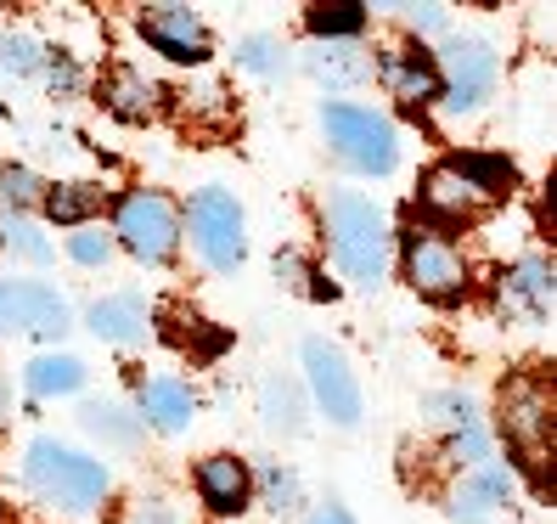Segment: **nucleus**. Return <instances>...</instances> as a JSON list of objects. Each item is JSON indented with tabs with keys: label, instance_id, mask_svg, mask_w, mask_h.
Masks as SVG:
<instances>
[{
	"label": "nucleus",
	"instance_id": "33",
	"mask_svg": "<svg viewBox=\"0 0 557 524\" xmlns=\"http://www.w3.org/2000/svg\"><path fill=\"white\" fill-rule=\"evenodd\" d=\"M445 451H450V463H468V468H479V463H490V456H496V446H490V429H484L479 417L468 423V429H456Z\"/></svg>",
	"mask_w": 557,
	"mask_h": 524
},
{
	"label": "nucleus",
	"instance_id": "26",
	"mask_svg": "<svg viewBox=\"0 0 557 524\" xmlns=\"http://www.w3.org/2000/svg\"><path fill=\"white\" fill-rule=\"evenodd\" d=\"M40 204H46V181L35 170H23V163H7L0 170V209L28 220V209H40Z\"/></svg>",
	"mask_w": 557,
	"mask_h": 524
},
{
	"label": "nucleus",
	"instance_id": "36",
	"mask_svg": "<svg viewBox=\"0 0 557 524\" xmlns=\"http://www.w3.org/2000/svg\"><path fill=\"white\" fill-rule=\"evenodd\" d=\"M383 12H400L417 35H440V28L450 23V7H440V0H422V7H383Z\"/></svg>",
	"mask_w": 557,
	"mask_h": 524
},
{
	"label": "nucleus",
	"instance_id": "32",
	"mask_svg": "<svg viewBox=\"0 0 557 524\" xmlns=\"http://www.w3.org/2000/svg\"><path fill=\"white\" fill-rule=\"evenodd\" d=\"M113 232H102V226H74V237H69V259L85 271H102L108 259H113Z\"/></svg>",
	"mask_w": 557,
	"mask_h": 524
},
{
	"label": "nucleus",
	"instance_id": "9",
	"mask_svg": "<svg viewBox=\"0 0 557 524\" xmlns=\"http://www.w3.org/2000/svg\"><path fill=\"white\" fill-rule=\"evenodd\" d=\"M502 440L523 468L552 463V389L541 378H512L502 389Z\"/></svg>",
	"mask_w": 557,
	"mask_h": 524
},
{
	"label": "nucleus",
	"instance_id": "19",
	"mask_svg": "<svg viewBox=\"0 0 557 524\" xmlns=\"http://www.w3.org/2000/svg\"><path fill=\"white\" fill-rule=\"evenodd\" d=\"M102 102H108V113L124 119V124H147V119H158V108H163V90H158V80H147L141 69H113L108 85H102Z\"/></svg>",
	"mask_w": 557,
	"mask_h": 524
},
{
	"label": "nucleus",
	"instance_id": "25",
	"mask_svg": "<svg viewBox=\"0 0 557 524\" xmlns=\"http://www.w3.org/2000/svg\"><path fill=\"white\" fill-rule=\"evenodd\" d=\"M85 429L96 440H108V446H136L141 440V417L129 406H119V401H90L85 406Z\"/></svg>",
	"mask_w": 557,
	"mask_h": 524
},
{
	"label": "nucleus",
	"instance_id": "6",
	"mask_svg": "<svg viewBox=\"0 0 557 524\" xmlns=\"http://www.w3.org/2000/svg\"><path fill=\"white\" fill-rule=\"evenodd\" d=\"M181 232H191V248H198L203 266H214V271H237L248 259V220H243L237 192H225V186L191 192V209L181 220Z\"/></svg>",
	"mask_w": 557,
	"mask_h": 524
},
{
	"label": "nucleus",
	"instance_id": "12",
	"mask_svg": "<svg viewBox=\"0 0 557 524\" xmlns=\"http://www.w3.org/2000/svg\"><path fill=\"white\" fill-rule=\"evenodd\" d=\"M141 28V40L158 51V57H170V62H186V69H198V62H209V23L191 12V7H141L136 17Z\"/></svg>",
	"mask_w": 557,
	"mask_h": 524
},
{
	"label": "nucleus",
	"instance_id": "1",
	"mask_svg": "<svg viewBox=\"0 0 557 524\" xmlns=\"http://www.w3.org/2000/svg\"><path fill=\"white\" fill-rule=\"evenodd\" d=\"M321 226H326V254L344 271V282L355 288H383L388 277V254H395V232L388 215L367 198V192H326L321 204Z\"/></svg>",
	"mask_w": 557,
	"mask_h": 524
},
{
	"label": "nucleus",
	"instance_id": "30",
	"mask_svg": "<svg viewBox=\"0 0 557 524\" xmlns=\"http://www.w3.org/2000/svg\"><path fill=\"white\" fill-rule=\"evenodd\" d=\"M259 490H265V508H271L276 519H287V513H299V508H305V485H299V474L282 468V463H271L265 474H259Z\"/></svg>",
	"mask_w": 557,
	"mask_h": 524
},
{
	"label": "nucleus",
	"instance_id": "29",
	"mask_svg": "<svg viewBox=\"0 0 557 524\" xmlns=\"http://www.w3.org/2000/svg\"><path fill=\"white\" fill-rule=\"evenodd\" d=\"M276 282L287 293H299V300H333V282H321V271L299 254H276Z\"/></svg>",
	"mask_w": 557,
	"mask_h": 524
},
{
	"label": "nucleus",
	"instance_id": "34",
	"mask_svg": "<svg viewBox=\"0 0 557 524\" xmlns=\"http://www.w3.org/2000/svg\"><path fill=\"white\" fill-rule=\"evenodd\" d=\"M7 237H12V248L28 259V266H46V259L57 254V248L46 243L40 226H35V220H23V215H12V220H7Z\"/></svg>",
	"mask_w": 557,
	"mask_h": 524
},
{
	"label": "nucleus",
	"instance_id": "10",
	"mask_svg": "<svg viewBox=\"0 0 557 524\" xmlns=\"http://www.w3.org/2000/svg\"><path fill=\"white\" fill-rule=\"evenodd\" d=\"M299 362H305V389H310V401L326 412V423L355 429L360 423V383H355V373L344 362V350L326 344V339H305Z\"/></svg>",
	"mask_w": 557,
	"mask_h": 524
},
{
	"label": "nucleus",
	"instance_id": "18",
	"mask_svg": "<svg viewBox=\"0 0 557 524\" xmlns=\"http://www.w3.org/2000/svg\"><path fill=\"white\" fill-rule=\"evenodd\" d=\"M85 321H90V333L108 339V344H141L147 327H152L141 293H108V300H96L85 310Z\"/></svg>",
	"mask_w": 557,
	"mask_h": 524
},
{
	"label": "nucleus",
	"instance_id": "11",
	"mask_svg": "<svg viewBox=\"0 0 557 524\" xmlns=\"http://www.w3.org/2000/svg\"><path fill=\"white\" fill-rule=\"evenodd\" d=\"M74 327V310L46 282H0V333L28 339H62Z\"/></svg>",
	"mask_w": 557,
	"mask_h": 524
},
{
	"label": "nucleus",
	"instance_id": "35",
	"mask_svg": "<svg viewBox=\"0 0 557 524\" xmlns=\"http://www.w3.org/2000/svg\"><path fill=\"white\" fill-rule=\"evenodd\" d=\"M429 417L440 423V429H468L473 423V401L462 395V389H440V395H429Z\"/></svg>",
	"mask_w": 557,
	"mask_h": 524
},
{
	"label": "nucleus",
	"instance_id": "7",
	"mask_svg": "<svg viewBox=\"0 0 557 524\" xmlns=\"http://www.w3.org/2000/svg\"><path fill=\"white\" fill-rule=\"evenodd\" d=\"M113 243L129 248L141 259V266H163V259H175L181 248V209L175 198H163V192H124L113 204Z\"/></svg>",
	"mask_w": 557,
	"mask_h": 524
},
{
	"label": "nucleus",
	"instance_id": "24",
	"mask_svg": "<svg viewBox=\"0 0 557 524\" xmlns=\"http://www.w3.org/2000/svg\"><path fill=\"white\" fill-rule=\"evenodd\" d=\"M372 7H355V0H326V7L305 12V28L315 35V46H355L360 28H367Z\"/></svg>",
	"mask_w": 557,
	"mask_h": 524
},
{
	"label": "nucleus",
	"instance_id": "20",
	"mask_svg": "<svg viewBox=\"0 0 557 524\" xmlns=\"http://www.w3.org/2000/svg\"><path fill=\"white\" fill-rule=\"evenodd\" d=\"M305 383H293L287 373H265V383H259V417H265V429L276 435H299L305 429Z\"/></svg>",
	"mask_w": 557,
	"mask_h": 524
},
{
	"label": "nucleus",
	"instance_id": "2",
	"mask_svg": "<svg viewBox=\"0 0 557 524\" xmlns=\"http://www.w3.org/2000/svg\"><path fill=\"white\" fill-rule=\"evenodd\" d=\"M23 485L35 490L51 513L79 519L113 490V468L102 463V456H85L74 446L40 435V440H28V451H23Z\"/></svg>",
	"mask_w": 557,
	"mask_h": 524
},
{
	"label": "nucleus",
	"instance_id": "5",
	"mask_svg": "<svg viewBox=\"0 0 557 524\" xmlns=\"http://www.w3.org/2000/svg\"><path fill=\"white\" fill-rule=\"evenodd\" d=\"M321 130H326V147L338 153V163H349V170H360V175H395L400 130H395L388 113H377L367 102H326Z\"/></svg>",
	"mask_w": 557,
	"mask_h": 524
},
{
	"label": "nucleus",
	"instance_id": "27",
	"mask_svg": "<svg viewBox=\"0 0 557 524\" xmlns=\"http://www.w3.org/2000/svg\"><path fill=\"white\" fill-rule=\"evenodd\" d=\"M46 62V46L35 35H23V28H12V35H0V74L12 80H35Z\"/></svg>",
	"mask_w": 557,
	"mask_h": 524
},
{
	"label": "nucleus",
	"instance_id": "14",
	"mask_svg": "<svg viewBox=\"0 0 557 524\" xmlns=\"http://www.w3.org/2000/svg\"><path fill=\"white\" fill-rule=\"evenodd\" d=\"M372 74L383 80V90L395 96L400 108H434L440 102V69H434V51H422V46L377 51Z\"/></svg>",
	"mask_w": 557,
	"mask_h": 524
},
{
	"label": "nucleus",
	"instance_id": "38",
	"mask_svg": "<svg viewBox=\"0 0 557 524\" xmlns=\"http://www.w3.org/2000/svg\"><path fill=\"white\" fill-rule=\"evenodd\" d=\"M181 102H186V113H191V108H198V113H209V119H220V113H225V90H220V85H198V90H186V96H181Z\"/></svg>",
	"mask_w": 557,
	"mask_h": 524
},
{
	"label": "nucleus",
	"instance_id": "17",
	"mask_svg": "<svg viewBox=\"0 0 557 524\" xmlns=\"http://www.w3.org/2000/svg\"><path fill=\"white\" fill-rule=\"evenodd\" d=\"M136 417H141V429H158V435H181L191 417H198V395H191V383L186 378H170V373H158L136 389Z\"/></svg>",
	"mask_w": 557,
	"mask_h": 524
},
{
	"label": "nucleus",
	"instance_id": "16",
	"mask_svg": "<svg viewBox=\"0 0 557 524\" xmlns=\"http://www.w3.org/2000/svg\"><path fill=\"white\" fill-rule=\"evenodd\" d=\"M191 485H198V497H203L209 513H243L253 502V474H248L243 456H232V451L203 456V463L191 468Z\"/></svg>",
	"mask_w": 557,
	"mask_h": 524
},
{
	"label": "nucleus",
	"instance_id": "21",
	"mask_svg": "<svg viewBox=\"0 0 557 524\" xmlns=\"http://www.w3.org/2000/svg\"><path fill=\"white\" fill-rule=\"evenodd\" d=\"M305 69H310L326 90H355V85L372 80V57L355 51V46H315V51L305 57Z\"/></svg>",
	"mask_w": 557,
	"mask_h": 524
},
{
	"label": "nucleus",
	"instance_id": "8",
	"mask_svg": "<svg viewBox=\"0 0 557 524\" xmlns=\"http://www.w3.org/2000/svg\"><path fill=\"white\" fill-rule=\"evenodd\" d=\"M440 69V96L450 113H479L490 102V90L502 80V57L484 35H450L434 57Z\"/></svg>",
	"mask_w": 557,
	"mask_h": 524
},
{
	"label": "nucleus",
	"instance_id": "39",
	"mask_svg": "<svg viewBox=\"0 0 557 524\" xmlns=\"http://www.w3.org/2000/svg\"><path fill=\"white\" fill-rule=\"evenodd\" d=\"M129 524H175V513L163 502H136V513H129Z\"/></svg>",
	"mask_w": 557,
	"mask_h": 524
},
{
	"label": "nucleus",
	"instance_id": "22",
	"mask_svg": "<svg viewBox=\"0 0 557 524\" xmlns=\"http://www.w3.org/2000/svg\"><path fill=\"white\" fill-rule=\"evenodd\" d=\"M108 204V192L96 186V181H62V186H46V220L51 226H90L96 215H102Z\"/></svg>",
	"mask_w": 557,
	"mask_h": 524
},
{
	"label": "nucleus",
	"instance_id": "31",
	"mask_svg": "<svg viewBox=\"0 0 557 524\" xmlns=\"http://www.w3.org/2000/svg\"><path fill=\"white\" fill-rule=\"evenodd\" d=\"M163 327H170V344L198 350V355H214V350L225 344L220 333H209V321H203V316H186V310H163Z\"/></svg>",
	"mask_w": 557,
	"mask_h": 524
},
{
	"label": "nucleus",
	"instance_id": "41",
	"mask_svg": "<svg viewBox=\"0 0 557 524\" xmlns=\"http://www.w3.org/2000/svg\"><path fill=\"white\" fill-rule=\"evenodd\" d=\"M12 417V389H7V378H0V423Z\"/></svg>",
	"mask_w": 557,
	"mask_h": 524
},
{
	"label": "nucleus",
	"instance_id": "3",
	"mask_svg": "<svg viewBox=\"0 0 557 524\" xmlns=\"http://www.w3.org/2000/svg\"><path fill=\"white\" fill-rule=\"evenodd\" d=\"M400 271L434 305H456L473 293V266H468L462 243H450V232H440L434 220H417V215L400 232Z\"/></svg>",
	"mask_w": 557,
	"mask_h": 524
},
{
	"label": "nucleus",
	"instance_id": "15",
	"mask_svg": "<svg viewBox=\"0 0 557 524\" xmlns=\"http://www.w3.org/2000/svg\"><path fill=\"white\" fill-rule=\"evenodd\" d=\"M557 300V271H552V259L530 254V259H518V266L502 271L496 282V305L507 316H523V321H541Z\"/></svg>",
	"mask_w": 557,
	"mask_h": 524
},
{
	"label": "nucleus",
	"instance_id": "4",
	"mask_svg": "<svg viewBox=\"0 0 557 524\" xmlns=\"http://www.w3.org/2000/svg\"><path fill=\"white\" fill-rule=\"evenodd\" d=\"M512 181V163H496V158H445L422 175V215L434 220H479L490 204L502 198V186Z\"/></svg>",
	"mask_w": 557,
	"mask_h": 524
},
{
	"label": "nucleus",
	"instance_id": "28",
	"mask_svg": "<svg viewBox=\"0 0 557 524\" xmlns=\"http://www.w3.org/2000/svg\"><path fill=\"white\" fill-rule=\"evenodd\" d=\"M237 69L271 80V74L287 69V46H282L276 35H248V40H237Z\"/></svg>",
	"mask_w": 557,
	"mask_h": 524
},
{
	"label": "nucleus",
	"instance_id": "13",
	"mask_svg": "<svg viewBox=\"0 0 557 524\" xmlns=\"http://www.w3.org/2000/svg\"><path fill=\"white\" fill-rule=\"evenodd\" d=\"M512 490H518V474L490 456V463H479V468H468L462 479H456L445 513H450V524H496L512 502Z\"/></svg>",
	"mask_w": 557,
	"mask_h": 524
},
{
	"label": "nucleus",
	"instance_id": "40",
	"mask_svg": "<svg viewBox=\"0 0 557 524\" xmlns=\"http://www.w3.org/2000/svg\"><path fill=\"white\" fill-rule=\"evenodd\" d=\"M310 524H355L344 508H321V513H310Z\"/></svg>",
	"mask_w": 557,
	"mask_h": 524
},
{
	"label": "nucleus",
	"instance_id": "37",
	"mask_svg": "<svg viewBox=\"0 0 557 524\" xmlns=\"http://www.w3.org/2000/svg\"><path fill=\"white\" fill-rule=\"evenodd\" d=\"M40 80H46L51 90H62V96L79 90V69H74V62L62 57V51H46V62H40Z\"/></svg>",
	"mask_w": 557,
	"mask_h": 524
},
{
	"label": "nucleus",
	"instance_id": "23",
	"mask_svg": "<svg viewBox=\"0 0 557 524\" xmlns=\"http://www.w3.org/2000/svg\"><path fill=\"white\" fill-rule=\"evenodd\" d=\"M85 383V362L79 355H62V350H51V355H35L28 362V373H23V389L35 401H51V395H74V389Z\"/></svg>",
	"mask_w": 557,
	"mask_h": 524
}]
</instances>
